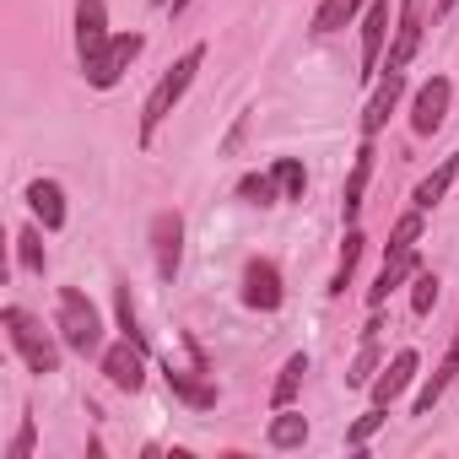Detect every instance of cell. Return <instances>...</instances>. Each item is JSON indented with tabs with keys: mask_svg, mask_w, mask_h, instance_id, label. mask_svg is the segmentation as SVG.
<instances>
[{
	"mask_svg": "<svg viewBox=\"0 0 459 459\" xmlns=\"http://www.w3.org/2000/svg\"><path fill=\"white\" fill-rule=\"evenodd\" d=\"M416 368H421V362H416V351H394V362H389V368L373 378V405H394V400L411 389Z\"/></svg>",
	"mask_w": 459,
	"mask_h": 459,
	"instance_id": "cell-13",
	"label": "cell"
},
{
	"mask_svg": "<svg viewBox=\"0 0 459 459\" xmlns=\"http://www.w3.org/2000/svg\"><path fill=\"white\" fill-rule=\"evenodd\" d=\"M103 373H108V384H114V389L135 394V389L146 384V346H135V341L125 335L119 346H108V351H103Z\"/></svg>",
	"mask_w": 459,
	"mask_h": 459,
	"instance_id": "cell-9",
	"label": "cell"
},
{
	"mask_svg": "<svg viewBox=\"0 0 459 459\" xmlns=\"http://www.w3.org/2000/svg\"><path fill=\"white\" fill-rule=\"evenodd\" d=\"M448 6H454V0H437V12H448Z\"/></svg>",
	"mask_w": 459,
	"mask_h": 459,
	"instance_id": "cell-34",
	"label": "cell"
},
{
	"mask_svg": "<svg viewBox=\"0 0 459 459\" xmlns=\"http://www.w3.org/2000/svg\"><path fill=\"white\" fill-rule=\"evenodd\" d=\"M373 368H378V341H373V335H362V351H357V362H351V373H346V384H351V389H362V384H373V378H378Z\"/></svg>",
	"mask_w": 459,
	"mask_h": 459,
	"instance_id": "cell-29",
	"label": "cell"
},
{
	"mask_svg": "<svg viewBox=\"0 0 459 459\" xmlns=\"http://www.w3.org/2000/svg\"><path fill=\"white\" fill-rule=\"evenodd\" d=\"M416 238H421V211H405V216L394 221L389 244H384V260H389V255H405V249H416Z\"/></svg>",
	"mask_w": 459,
	"mask_h": 459,
	"instance_id": "cell-25",
	"label": "cell"
},
{
	"mask_svg": "<svg viewBox=\"0 0 459 459\" xmlns=\"http://www.w3.org/2000/svg\"><path fill=\"white\" fill-rule=\"evenodd\" d=\"M162 373H168V389H173V394H178L184 405H195V411H211V405H216V384H205V378H195L200 368H195V373H178V368L168 362Z\"/></svg>",
	"mask_w": 459,
	"mask_h": 459,
	"instance_id": "cell-18",
	"label": "cell"
},
{
	"mask_svg": "<svg viewBox=\"0 0 459 459\" xmlns=\"http://www.w3.org/2000/svg\"><path fill=\"white\" fill-rule=\"evenodd\" d=\"M421 28H427V0H400V28L389 44V65L384 71H405L421 49Z\"/></svg>",
	"mask_w": 459,
	"mask_h": 459,
	"instance_id": "cell-7",
	"label": "cell"
},
{
	"mask_svg": "<svg viewBox=\"0 0 459 459\" xmlns=\"http://www.w3.org/2000/svg\"><path fill=\"white\" fill-rule=\"evenodd\" d=\"M0 325H6L12 351L28 362V373H39V378H44V373H55V368H60V346L49 341V330H44L28 308H17V303H12L6 314H0Z\"/></svg>",
	"mask_w": 459,
	"mask_h": 459,
	"instance_id": "cell-3",
	"label": "cell"
},
{
	"mask_svg": "<svg viewBox=\"0 0 459 459\" xmlns=\"http://www.w3.org/2000/svg\"><path fill=\"white\" fill-rule=\"evenodd\" d=\"M33 443H39V427H33V416H22V427H17V437H12V448H6V459H28V454H33Z\"/></svg>",
	"mask_w": 459,
	"mask_h": 459,
	"instance_id": "cell-32",
	"label": "cell"
},
{
	"mask_svg": "<svg viewBox=\"0 0 459 459\" xmlns=\"http://www.w3.org/2000/svg\"><path fill=\"white\" fill-rule=\"evenodd\" d=\"M357 12H362V0H325V6L314 12V33H341Z\"/></svg>",
	"mask_w": 459,
	"mask_h": 459,
	"instance_id": "cell-23",
	"label": "cell"
},
{
	"mask_svg": "<svg viewBox=\"0 0 459 459\" xmlns=\"http://www.w3.org/2000/svg\"><path fill=\"white\" fill-rule=\"evenodd\" d=\"M152 260H157L162 281L178 276V260H184V216L178 211H157L152 216Z\"/></svg>",
	"mask_w": 459,
	"mask_h": 459,
	"instance_id": "cell-5",
	"label": "cell"
},
{
	"mask_svg": "<svg viewBox=\"0 0 459 459\" xmlns=\"http://www.w3.org/2000/svg\"><path fill=\"white\" fill-rule=\"evenodd\" d=\"M373 141L362 135V146H357V162H351V178H346V189H341V211H346V221H357V211H362V189H368V178H373Z\"/></svg>",
	"mask_w": 459,
	"mask_h": 459,
	"instance_id": "cell-17",
	"label": "cell"
},
{
	"mask_svg": "<svg viewBox=\"0 0 459 459\" xmlns=\"http://www.w3.org/2000/svg\"><path fill=\"white\" fill-rule=\"evenodd\" d=\"M17 265L28 271V276H44V233H39V227H22V233H17Z\"/></svg>",
	"mask_w": 459,
	"mask_h": 459,
	"instance_id": "cell-24",
	"label": "cell"
},
{
	"mask_svg": "<svg viewBox=\"0 0 459 459\" xmlns=\"http://www.w3.org/2000/svg\"><path fill=\"white\" fill-rule=\"evenodd\" d=\"M384 33H389V0H368V17H362V82L378 76Z\"/></svg>",
	"mask_w": 459,
	"mask_h": 459,
	"instance_id": "cell-11",
	"label": "cell"
},
{
	"mask_svg": "<svg viewBox=\"0 0 459 459\" xmlns=\"http://www.w3.org/2000/svg\"><path fill=\"white\" fill-rule=\"evenodd\" d=\"M157 6H168V0H157Z\"/></svg>",
	"mask_w": 459,
	"mask_h": 459,
	"instance_id": "cell-35",
	"label": "cell"
},
{
	"mask_svg": "<svg viewBox=\"0 0 459 459\" xmlns=\"http://www.w3.org/2000/svg\"><path fill=\"white\" fill-rule=\"evenodd\" d=\"M55 325H60V341H65L71 351H82V357H103V319H98V308L87 303V292L60 287Z\"/></svg>",
	"mask_w": 459,
	"mask_h": 459,
	"instance_id": "cell-2",
	"label": "cell"
},
{
	"mask_svg": "<svg viewBox=\"0 0 459 459\" xmlns=\"http://www.w3.org/2000/svg\"><path fill=\"white\" fill-rule=\"evenodd\" d=\"M362 233H357V227H351V233H346V244H341V265H335V276H330V292L341 298L346 287H351V276H357V260H362Z\"/></svg>",
	"mask_w": 459,
	"mask_h": 459,
	"instance_id": "cell-22",
	"label": "cell"
},
{
	"mask_svg": "<svg viewBox=\"0 0 459 459\" xmlns=\"http://www.w3.org/2000/svg\"><path fill=\"white\" fill-rule=\"evenodd\" d=\"M238 195H244V200H255V205H276L281 184H276V173H249V178L238 184Z\"/></svg>",
	"mask_w": 459,
	"mask_h": 459,
	"instance_id": "cell-30",
	"label": "cell"
},
{
	"mask_svg": "<svg viewBox=\"0 0 459 459\" xmlns=\"http://www.w3.org/2000/svg\"><path fill=\"white\" fill-rule=\"evenodd\" d=\"M400 92H405V71H389L378 87H373V98H368V114H362V135L373 141L384 125H389V114H394V103H400Z\"/></svg>",
	"mask_w": 459,
	"mask_h": 459,
	"instance_id": "cell-12",
	"label": "cell"
},
{
	"mask_svg": "<svg viewBox=\"0 0 459 459\" xmlns=\"http://www.w3.org/2000/svg\"><path fill=\"white\" fill-rule=\"evenodd\" d=\"M265 443H271V448H303V443H308V416H298L292 405H281V411L271 416Z\"/></svg>",
	"mask_w": 459,
	"mask_h": 459,
	"instance_id": "cell-19",
	"label": "cell"
},
{
	"mask_svg": "<svg viewBox=\"0 0 459 459\" xmlns=\"http://www.w3.org/2000/svg\"><path fill=\"white\" fill-rule=\"evenodd\" d=\"M189 6H195V0H168V12H173V17H184Z\"/></svg>",
	"mask_w": 459,
	"mask_h": 459,
	"instance_id": "cell-33",
	"label": "cell"
},
{
	"mask_svg": "<svg viewBox=\"0 0 459 459\" xmlns=\"http://www.w3.org/2000/svg\"><path fill=\"white\" fill-rule=\"evenodd\" d=\"M384 421H389V405H373L368 416H357V421H351V432H346V443H351V448H362V443H368V437H373V432H378Z\"/></svg>",
	"mask_w": 459,
	"mask_h": 459,
	"instance_id": "cell-31",
	"label": "cell"
},
{
	"mask_svg": "<svg viewBox=\"0 0 459 459\" xmlns=\"http://www.w3.org/2000/svg\"><path fill=\"white\" fill-rule=\"evenodd\" d=\"M303 373H308V357H303V351H292V357L281 362V378H276V389H271V405H276V411L298 400V389H303Z\"/></svg>",
	"mask_w": 459,
	"mask_h": 459,
	"instance_id": "cell-21",
	"label": "cell"
},
{
	"mask_svg": "<svg viewBox=\"0 0 459 459\" xmlns=\"http://www.w3.org/2000/svg\"><path fill=\"white\" fill-rule=\"evenodd\" d=\"M448 98H454V87H448L443 76L421 82V92H416V103H411V130H416V135H437V130H443V114H448Z\"/></svg>",
	"mask_w": 459,
	"mask_h": 459,
	"instance_id": "cell-10",
	"label": "cell"
},
{
	"mask_svg": "<svg viewBox=\"0 0 459 459\" xmlns=\"http://www.w3.org/2000/svg\"><path fill=\"white\" fill-rule=\"evenodd\" d=\"M28 205H33V216L49 227V233H60V227H65V189L55 178H33L28 184Z\"/></svg>",
	"mask_w": 459,
	"mask_h": 459,
	"instance_id": "cell-15",
	"label": "cell"
},
{
	"mask_svg": "<svg viewBox=\"0 0 459 459\" xmlns=\"http://www.w3.org/2000/svg\"><path fill=\"white\" fill-rule=\"evenodd\" d=\"M416 271H421L416 249H405V255H389V260H384V271H378V281L368 287V308H384V303H389V292H394L400 281H411Z\"/></svg>",
	"mask_w": 459,
	"mask_h": 459,
	"instance_id": "cell-14",
	"label": "cell"
},
{
	"mask_svg": "<svg viewBox=\"0 0 459 459\" xmlns=\"http://www.w3.org/2000/svg\"><path fill=\"white\" fill-rule=\"evenodd\" d=\"M432 303H437V276H432V271H416V276H411V314L427 319Z\"/></svg>",
	"mask_w": 459,
	"mask_h": 459,
	"instance_id": "cell-27",
	"label": "cell"
},
{
	"mask_svg": "<svg viewBox=\"0 0 459 459\" xmlns=\"http://www.w3.org/2000/svg\"><path fill=\"white\" fill-rule=\"evenodd\" d=\"M454 178H459V157H443V168H437V173H427V178L416 184V195H411V200H416V211H432V205L454 189Z\"/></svg>",
	"mask_w": 459,
	"mask_h": 459,
	"instance_id": "cell-20",
	"label": "cell"
},
{
	"mask_svg": "<svg viewBox=\"0 0 459 459\" xmlns=\"http://www.w3.org/2000/svg\"><path fill=\"white\" fill-rule=\"evenodd\" d=\"M271 173H276V184H281V195H287V200H303V189H308V173H303V162H298V157H281Z\"/></svg>",
	"mask_w": 459,
	"mask_h": 459,
	"instance_id": "cell-26",
	"label": "cell"
},
{
	"mask_svg": "<svg viewBox=\"0 0 459 459\" xmlns=\"http://www.w3.org/2000/svg\"><path fill=\"white\" fill-rule=\"evenodd\" d=\"M200 60H205V49L195 44V49H184L178 60H173V71L152 87V98H146V108H141V146H152V135H157V125L178 108V98L189 92V82H195V71H200Z\"/></svg>",
	"mask_w": 459,
	"mask_h": 459,
	"instance_id": "cell-1",
	"label": "cell"
},
{
	"mask_svg": "<svg viewBox=\"0 0 459 459\" xmlns=\"http://www.w3.org/2000/svg\"><path fill=\"white\" fill-rule=\"evenodd\" d=\"M108 49V6L103 0H76V55H82V71Z\"/></svg>",
	"mask_w": 459,
	"mask_h": 459,
	"instance_id": "cell-6",
	"label": "cell"
},
{
	"mask_svg": "<svg viewBox=\"0 0 459 459\" xmlns=\"http://www.w3.org/2000/svg\"><path fill=\"white\" fill-rule=\"evenodd\" d=\"M281 298H287V287H281L276 260H249V265H244V303L260 308V314H276Z\"/></svg>",
	"mask_w": 459,
	"mask_h": 459,
	"instance_id": "cell-8",
	"label": "cell"
},
{
	"mask_svg": "<svg viewBox=\"0 0 459 459\" xmlns=\"http://www.w3.org/2000/svg\"><path fill=\"white\" fill-rule=\"evenodd\" d=\"M146 49V39L141 33H119V39H108V49L87 65V82L98 87V92H108V87H119L125 82V71L135 65V55Z\"/></svg>",
	"mask_w": 459,
	"mask_h": 459,
	"instance_id": "cell-4",
	"label": "cell"
},
{
	"mask_svg": "<svg viewBox=\"0 0 459 459\" xmlns=\"http://www.w3.org/2000/svg\"><path fill=\"white\" fill-rule=\"evenodd\" d=\"M114 314H119V330H125L135 346H146V330H141V319H135V303H130V287H125V281L114 287Z\"/></svg>",
	"mask_w": 459,
	"mask_h": 459,
	"instance_id": "cell-28",
	"label": "cell"
},
{
	"mask_svg": "<svg viewBox=\"0 0 459 459\" xmlns=\"http://www.w3.org/2000/svg\"><path fill=\"white\" fill-rule=\"evenodd\" d=\"M459 378V330H454V346H448V357L437 362V373L421 384V394H416V405H411V416H432V405L443 400V389Z\"/></svg>",
	"mask_w": 459,
	"mask_h": 459,
	"instance_id": "cell-16",
	"label": "cell"
}]
</instances>
